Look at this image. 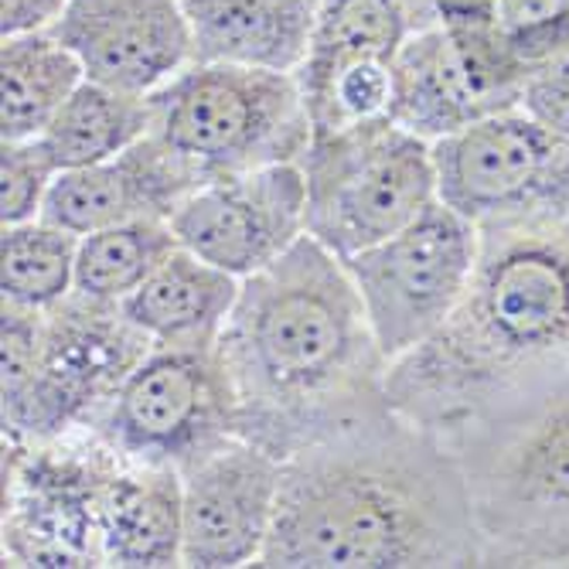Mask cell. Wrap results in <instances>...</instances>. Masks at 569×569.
Wrapping results in <instances>:
<instances>
[{"label": "cell", "instance_id": "5", "mask_svg": "<svg viewBox=\"0 0 569 569\" xmlns=\"http://www.w3.org/2000/svg\"><path fill=\"white\" fill-rule=\"evenodd\" d=\"M150 348L120 303L79 293L48 310L4 303V437L92 430Z\"/></svg>", "mask_w": 569, "mask_h": 569}, {"label": "cell", "instance_id": "28", "mask_svg": "<svg viewBox=\"0 0 569 569\" xmlns=\"http://www.w3.org/2000/svg\"><path fill=\"white\" fill-rule=\"evenodd\" d=\"M72 0H0V34L48 31L66 14Z\"/></svg>", "mask_w": 569, "mask_h": 569}, {"label": "cell", "instance_id": "21", "mask_svg": "<svg viewBox=\"0 0 569 569\" xmlns=\"http://www.w3.org/2000/svg\"><path fill=\"white\" fill-rule=\"evenodd\" d=\"M82 82L86 69L79 56L51 28L8 34L0 48V86H4L0 133L4 140L41 137Z\"/></svg>", "mask_w": 569, "mask_h": 569}, {"label": "cell", "instance_id": "16", "mask_svg": "<svg viewBox=\"0 0 569 569\" xmlns=\"http://www.w3.org/2000/svg\"><path fill=\"white\" fill-rule=\"evenodd\" d=\"M204 181H209L204 171L184 153H178L158 133H147L110 161L62 171L48 191L41 219L76 236L137 219L171 222L181 201Z\"/></svg>", "mask_w": 569, "mask_h": 569}, {"label": "cell", "instance_id": "27", "mask_svg": "<svg viewBox=\"0 0 569 569\" xmlns=\"http://www.w3.org/2000/svg\"><path fill=\"white\" fill-rule=\"evenodd\" d=\"M522 110L569 137V48L529 72Z\"/></svg>", "mask_w": 569, "mask_h": 569}, {"label": "cell", "instance_id": "1", "mask_svg": "<svg viewBox=\"0 0 569 569\" xmlns=\"http://www.w3.org/2000/svg\"><path fill=\"white\" fill-rule=\"evenodd\" d=\"M267 569L481 566L453 447L392 406L283 460Z\"/></svg>", "mask_w": 569, "mask_h": 569}, {"label": "cell", "instance_id": "8", "mask_svg": "<svg viewBox=\"0 0 569 569\" xmlns=\"http://www.w3.org/2000/svg\"><path fill=\"white\" fill-rule=\"evenodd\" d=\"M437 194L481 236L569 222V137L515 107L433 143Z\"/></svg>", "mask_w": 569, "mask_h": 569}, {"label": "cell", "instance_id": "7", "mask_svg": "<svg viewBox=\"0 0 569 569\" xmlns=\"http://www.w3.org/2000/svg\"><path fill=\"white\" fill-rule=\"evenodd\" d=\"M297 164L307 181V236L338 260L396 236L440 201L433 143L389 117L315 133Z\"/></svg>", "mask_w": 569, "mask_h": 569}, {"label": "cell", "instance_id": "15", "mask_svg": "<svg viewBox=\"0 0 569 569\" xmlns=\"http://www.w3.org/2000/svg\"><path fill=\"white\" fill-rule=\"evenodd\" d=\"M56 31L86 79L153 96L194 62V38L181 0H72Z\"/></svg>", "mask_w": 569, "mask_h": 569}, {"label": "cell", "instance_id": "22", "mask_svg": "<svg viewBox=\"0 0 569 569\" xmlns=\"http://www.w3.org/2000/svg\"><path fill=\"white\" fill-rule=\"evenodd\" d=\"M150 96L86 79L41 133L62 171L110 161L150 133Z\"/></svg>", "mask_w": 569, "mask_h": 569}, {"label": "cell", "instance_id": "24", "mask_svg": "<svg viewBox=\"0 0 569 569\" xmlns=\"http://www.w3.org/2000/svg\"><path fill=\"white\" fill-rule=\"evenodd\" d=\"M79 236L31 219L4 226V303L48 310L76 293Z\"/></svg>", "mask_w": 569, "mask_h": 569}, {"label": "cell", "instance_id": "2", "mask_svg": "<svg viewBox=\"0 0 569 569\" xmlns=\"http://www.w3.org/2000/svg\"><path fill=\"white\" fill-rule=\"evenodd\" d=\"M219 358L239 437L287 460L386 412L389 361L335 252L303 236L242 280Z\"/></svg>", "mask_w": 569, "mask_h": 569}, {"label": "cell", "instance_id": "29", "mask_svg": "<svg viewBox=\"0 0 569 569\" xmlns=\"http://www.w3.org/2000/svg\"><path fill=\"white\" fill-rule=\"evenodd\" d=\"M427 11H430L433 24L453 28V31L498 24L495 0H427Z\"/></svg>", "mask_w": 569, "mask_h": 569}, {"label": "cell", "instance_id": "23", "mask_svg": "<svg viewBox=\"0 0 569 569\" xmlns=\"http://www.w3.org/2000/svg\"><path fill=\"white\" fill-rule=\"evenodd\" d=\"M178 246L164 219H137L79 236L76 293L99 303H123Z\"/></svg>", "mask_w": 569, "mask_h": 569}, {"label": "cell", "instance_id": "11", "mask_svg": "<svg viewBox=\"0 0 569 569\" xmlns=\"http://www.w3.org/2000/svg\"><path fill=\"white\" fill-rule=\"evenodd\" d=\"M92 433L130 460L174 471L236 440V396L219 348H150Z\"/></svg>", "mask_w": 569, "mask_h": 569}, {"label": "cell", "instance_id": "9", "mask_svg": "<svg viewBox=\"0 0 569 569\" xmlns=\"http://www.w3.org/2000/svg\"><path fill=\"white\" fill-rule=\"evenodd\" d=\"M120 457L92 430L56 440L4 437V566H102V495Z\"/></svg>", "mask_w": 569, "mask_h": 569}, {"label": "cell", "instance_id": "10", "mask_svg": "<svg viewBox=\"0 0 569 569\" xmlns=\"http://www.w3.org/2000/svg\"><path fill=\"white\" fill-rule=\"evenodd\" d=\"M478 256L481 232L433 201L396 236L341 260L389 366L443 328L471 287Z\"/></svg>", "mask_w": 569, "mask_h": 569}, {"label": "cell", "instance_id": "6", "mask_svg": "<svg viewBox=\"0 0 569 569\" xmlns=\"http://www.w3.org/2000/svg\"><path fill=\"white\" fill-rule=\"evenodd\" d=\"M158 133L204 178L300 161L315 140L293 72L239 62H191L150 96Z\"/></svg>", "mask_w": 569, "mask_h": 569}, {"label": "cell", "instance_id": "4", "mask_svg": "<svg viewBox=\"0 0 569 569\" xmlns=\"http://www.w3.org/2000/svg\"><path fill=\"white\" fill-rule=\"evenodd\" d=\"M443 440L468 481L481 566H569V369Z\"/></svg>", "mask_w": 569, "mask_h": 569}, {"label": "cell", "instance_id": "26", "mask_svg": "<svg viewBox=\"0 0 569 569\" xmlns=\"http://www.w3.org/2000/svg\"><path fill=\"white\" fill-rule=\"evenodd\" d=\"M495 18L529 72L569 48V0H495Z\"/></svg>", "mask_w": 569, "mask_h": 569}, {"label": "cell", "instance_id": "20", "mask_svg": "<svg viewBox=\"0 0 569 569\" xmlns=\"http://www.w3.org/2000/svg\"><path fill=\"white\" fill-rule=\"evenodd\" d=\"M412 31H417V18L409 0H318L307 56L293 72L303 102L345 69L396 62Z\"/></svg>", "mask_w": 569, "mask_h": 569}, {"label": "cell", "instance_id": "12", "mask_svg": "<svg viewBox=\"0 0 569 569\" xmlns=\"http://www.w3.org/2000/svg\"><path fill=\"white\" fill-rule=\"evenodd\" d=\"M529 66L491 28H420L392 62L389 120L437 143L485 117L522 107Z\"/></svg>", "mask_w": 569, "mask_h": 569}, {"label": "cell", "instance_id": "14", "mask_svg": "<svg viewBox=\"0 0 569 569\" xmlns=\"http://www.w3.org/2000/svg\"><path fill=\"white\" fill-rule=\"evenodd\" d=\"M283 460L242 437L204 453L188 471L184 488V549L188 569L260 566L280 501Z\"/></svg>", "mask_w": 569, "mask_h": 569}, {"label": "cell", "instance_id": "17", "mask_svg": "<svg viewBox=\"0 0 569 569\" xmlns=\"http://www.w3.org/2000/svg\"><path fill=\"white\" fill-rule=\"evenodd\" d=\"M242 280L178 246L120 307L153 348L212 351L232 318Z\"/></svg>", "mask_w": 569, "mask_h": 569}, {"label": "cell", "instance_id": "18", "mask_svg": "<svg viewBox=\"0 0 569 569\" xmlns=\"http://www.w3.org/2000/svg\"><path fill=\"white\" fill-rule=\"evenodd\" d=\"M102 566H181L184 488L181 471L120 457L102 495Z\"/></svg>", "mask_w": 569, "mask_h": 569}, {"label": "cell", "instance_id": "25", "mask_svg": "<svg viewBox=\"0 0 569 569\" xmlns=\"http://www.w3.org/2000/svg\"><path fill=\"white\" fill-rule=\"evenodd\" d=\"M62 168L51 158V150L44 147L41 137L31 140H4L0 150V219L4 226L31 222L41 219V209L48 201V191L56 184Z\"/></svg>", "mask_w": 569, "mask_h": 569}, {"label": "cell", "instance_id": "13", "mask_svg": "<svg viewBox=\"0 0 569 569\" xmlns=\"http://www.w3.org/2000/svg\"><path fill=\"white\" fill-rule=\"evenodd\" d=\"M184 249L239 280L273 267L307 236V181L297 161L204 181L171 216Z\"/></svg>", "mask_w": 569, "mask_h": 569}, {"label": "cell", "instance_id": "3", "mask_svg": "<svg viewBox=\"0 0 569 569\" xmlns=\"http://www.w3.org/2000/svg\"><path fill=\"white\" fill-rule=\"evenodd\" d=\"M569 369V222L481 236L471 287L443 328L389 366L396 412L450 437Z\"/></svg>", "mask_w": 569, "mask_h": 569}, {"label": "cell", "instance_id": "19", "mask_svg": "<svg viewBox=\"0 0 569 569\" xmlns=\"http://www.w3.org/2000/svg\"><path fill=\"white\" fill-rule=\"evenodd\" d=\"M194 62H239L297 72L318 0H181Z\"/></svg>", "mask_w": 569, "mask_h": 569}]
</instances>
